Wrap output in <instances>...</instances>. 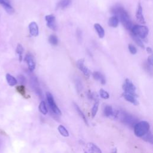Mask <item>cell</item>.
I'll list each match as a JSON object with an SVG mask.
<instances>
[{"instance_id": "6da1fadb", "label": "cell", "mask_w": 153, "mask_h": 153, "mask_svg": "<svg viewBox=\"0 0 153 153\" xmlns=\"http://www.w3.org/2000/svg\"><path fill=\"white\" fill-rule=\"evenodd\" d=\"M111 12L121 22L123 26L127 30H131L133 25L129 15L125 9L120 5H116L111 8Z\"/></svg>"}, {"instance_id": "7a4b0ae2", "label": "cell", "mask_w": 153, "mask_h": 153, "mask_svg": "<svg viewBox=\"0 0 153 153\" xmlns=\"http://www.w3.org/2000/svg\"><path fill=\"white\" fill-rule=\"evenodd\" d=\"M149 123L146 121H140L134 126V134L138 137H142L150 130Z\"/></svg>"}, {"instance_id": "3957f363", "label": "cell", "mask_w": 153, "mask_h": 153, "mask_svg": "<svg viewBox=\"0 0 153 153\" xmlns=\"http://www.w3.org/2000/svg\"><path fill=\"white\" fill-rule=\"evenodd\" d=\"M118 117L124 124L130 127H134L137 121V118L134 116L124 111H118Z\"/></svg>"}, {"instance_id": "277c9868", "label": "cell", "mask_w": 153, "mask_h": 153, "mask_svg": "<svg viewBox=\"0 0 153 153\" xmlns=\"http://www.w3.org/2000/svg\"><path fill=\"white\" fill-rule=\"evenodd\" d=\"M132 34L138 36L139 38L144 39L148 34V28L145 26L134 25L133 26L131 29Z\"/></svg>"}, {"instance_id": "5b68a950", "label": "cell", "mask_w": 153, "mask_h": 153, "mask_svg": "<svg viewBox=\"0 0 153 153\" xmlns=\"http://www.w3.org/2000/svg\"><path fill=\"white\" fill-rule=\"evenodd\" d=\"M46 97H47V100L48 106L51 111L57 115H61L62 114L61 111L56 105L53 95L50 92H47Z\"/></svg>"}, {"instance_id": "8992f818", "label": "cell", "mask_w": 153, "mask_h": 153, "mask_svg": "<svg viewBox=\"0 0 153 153\" xmlns=\"http://www.w3.org/2000/svg\"><path fill=\"white\" fill-rule=\"evenodd\" d=\"M123 89L124 90V93H128L132 94L134 96L138 97L137 94H136V88L134 84L132 82L131 80L128 78H126L123 85Z\"/></svg>"}, {"instance_id": "52a82bcc", "label": "cell", "mask_w": 153, "mask_h": 153, "mask_svg": "<svg viewBox=\"0 0 153 153\" xmlns=\"http://www.w3.org/2000/svg\"><path fill=\"white\" fill-rule=\"evenodd\" d=\"M30 86L33 90V91L40 97H42V91L40 88L39 82L38 81L37 78L35 76H32L30 79Z\"/></svg>"}, {"instance_id": "ba28073f", "label": "cell", "mask_w": 153, "mask_h": 153, "mask_svg": "<svg viewBox=\"0 0 153 153\" xmlns=\"http://www.w3.org/2000/svg\"><path fill=\"white\" fill-rule=\"evenodd\" d=\"M76 66L83 73L84 75L86 78H88L90 77L91 72L90 70L84 65V60L83 59H79L76 62Z\"/></svg>"}, {"instance_id": "9c48e42d", "label": "cell", "mask_w": 153, "mask_h": 153, "mask_svg": "<svg viewBox=\"0 0 153 153\" xmlns=\"http://www.w3.org/2000/svg\"><path fill=\"white\" fill-rule=\"evenodd\" d=\"M45 20L46 21L47 26L53 30H57V25L56 23V19L53 14H48L45 16Z\"/></svg>"}, {"instance_id": "30bf717a", "label": "cell", "mask_w": 153, "mask_h": 153, "mask_svg": "<svg viewBox=\"0 0 153 153\" xmlns=\"http://www.w3.org/2000/svg\"><path fill=\"white\" fill-rule=\"evenodd\" d=\"M103 114L107 117L117 118L118 110H114L111 105H106L103 108Z\"/></svg>"}, {"instance_id": "8fae6325", "label": "cell", "mask_w": 153, "mask_h": 153, "mask_svg": "<svg viewBox=\"0 0 153 153\" xmlns=\"http://www.w3.org/2000/svg\"><path fill=\"white\" fill-rule=\"evenodd\" d=\"M25 60L27 63L29 70L30 72L33 71L36 66V63H35V60L34 57L32 54L29 53L26 56Z\"/></svg>"}, {"instance_id": "7c38bea8", "label": "cell", "mask_w": 153, "mask_h": 153, "mask_svg": "<svg viewBox=\"0 0 153 153\" xmlns=\"http://www.w3.org/2000/svg\"><path fill=\"white\" fill-rule=\"evenodd\" d=\"M0 4L7 13L10 14L14 13V10L11 5L10 0H0Z\"/></svg>"}, {"instance_id": "4fadbf2b", "label": "cell", "mask_w": 153, "mask_h": 153, "mask_svg": "<svg viewBox=\"0 0 153 153\" xmlns=\"http://www.w3.org/2000/svg\"><path fill=\"white\" fill-rule=\"evenodd\" d=\"M85 153H102L100 149L93 143H88L86 146Z\"/></svg>"}, {"instance_id": "5bb4252c", "label": "cell", "mask_w": 153, "mask_h": 153, "mask_svg": "<svg viewBox=\"0 0 153 153\" xmlns=\"http://www.w3.org/2000/svg\"><path fill=\"white\" fill-rule=\"evenodd\" d=\"M136 20L138 22H139L141 24H144L145 23V20L142 13V7L140 5V4H138L137 11L136 13Z\"/></svg>"}, {"instance_id": "9a60e30c", "label": "cell", "mask_w": 153, "mask_h": 153, "mask_svg": "<svg viewBox=\"0 0 153 153\" xmlns=\"http://www.w3.org/2000/svg\"><path fill=\"white\" fill-rule=\"evenodd\" d=\"M29 29L30 34L33 36H37L39 34V29L38 25L36 22H32L29 25Z\"/></svg>"}, {"instance_id": "2e32d148", "label": "cell", "mask_w": 153, "mask_h": 153, "mask_svg": "<svg viewBox=\"0 0 153 153\" xmlns=\"http://www.w3.org/2000/svg\"><path fill=\"white\" fill-rule=\"evenodd\" d=\"M123 96L124 97V98L128 102H130L131 103H132L134 105H137L139 104V102L137 99L136 96H134L132 94H128V93H123Z\"/></svg>"}, {"instance_id": "e0dca14e", "label": "cell", "mask_w": 153, "mask_h": 153, "mask_svg": "<svg viewBox=\"0 0 153 153\" xmlns=\"http://www.w3.org/2000/svg\"><path fill=\"white\" fill-rule=\"evenodd\" d=\"M93 77L94 79L99 81L102 84H105L106 83V79L105 76L99 72L95 71L93 73Z\"/></svg>"}, {"instance_id": "ac0fdd59", "label": "cell", "mask_w": 153, "mask_h": 153, "mask_svg": "<svg viewBox=\"0 0 153 153\" xmlns=\"http://www.w3.org/2000/svg\"><path fill=\"white\" fill-rule=\"evenodd\" d=\"M74 108L76 110V111L77 112V113L78 114V115H79V117L82 118V120L84 121V122L87 124V125H88V121H87V119L84 114V113L82 112V111L80 109V108L78 106V105L75 103H74Z\"/></svg>"}, {"instance_id": "d6986e66", "label": "cell", "mask_w": 153, "mask_h": 153, "mask_svg": "<svg viewBox=\"0 0 153 153\" xmlns=\"http://www.w3.org/2000/svg\"><path fill=\"white\" fill-rule=\"evenodd\" d=\"M94 29L96 30V31L97 32L99 37L100 38H103L105 36V30H104L103 28L102 27V26L99 23H95L94 25Z\"/></svg>"}, {"instance_id": "ffe728a7", "label": "cell", "mask_w": 153, "mask_h": 153, "mask_svg": "<svg viewBox=\"0 0 153 153\" xmlns=\"http://www.w3.org/2000/svg\"><path fill=\"white\" fill-rule=\"evenodd\" d=\"M118 24H119V20L115 16L110 17L108 20V25L111 27H116L118 26Z\"/></svg>"}, {"instance_id": "44dd1931", "label": "cell", "mask_w": 153, "mask_h": 153, "mask_svg": "<svg viewBox=\"0 0 153 153\" xmlns=\"http://www.w3.org/2000/svg\"><path fill=\"white\" fill-rule=\"evenodd\" d=\"M72 0H60L57 3V7L64 9L71 4Z\"/></svg>"}, {"instance_id": "7402d4cb", "label": "cell", "mask_w": 153, "mask_h": 153, "mask_svg": "<svg viewBox=\"0 0 153 153\" xmlns=\"http://www.w3.org/2000/svg\"><path fill=\"white\" fill-rule=\"evenodd\" d=\"M6 79H7V81L8 84L10 86H14V85H16V84L17 83V79L13 76L10 75V74H7Z\"/></svg>"}, {"instance_id": "603a6c76", "label": "cell", "mask_w": 153, "mask_h": 153, "mask_svg": "<svg viewBox=\"0 0 153 153\" xmlns=\"http://www.w3.org/2000/svg\"><path fill=\"white\" fill-rule=\"evenodd\" d=\"M38 109L39 112L43 115H46L48 113V109L46 106V103L44 100H42L38 106Z\"/></svg>"}, {"instance_id": "cb8c5ba5", "label": "cell", "mask_w": 153, "mask_h": 153, "mask_svg": "<svg viewBox=\"0 0 153 153\" xmlns=\"http://www.w3.org/2000/svg\"><path fill=\"white\" fill-rule=\"evenodd\" d=\"M57 130L59 131V132L60 133V134L64 136V137H68L69 135V131H68V130L62 125H59L58 126V128H57Z\"/></svg>"}, {"instance_id": "d4e9b609", "label": "cell", "mask_w": 153, "mask_h": 153, "mask_svg": "<svg viewBox=\"0 0 153 153\" xmlns=\"http://www.w3.org/2000/svg\"><path fill=\"white\" fill-rule=\"evenodd\" d=\"M23 48L22 45L20 44H19L17 46L16 48V53L19 54V59L20 62L22 60V56H23Z\"/></svg>"}, {"instance_id": "484cf974", "label": "cell", "mask_w": 153, "mask_h": 153, "mask_svg": "<svg viewBox=\"0 0 153 153\" xmlns=\"http://www.w3.org/2000/svg\"><path fill=\"white\" fill-rule=\"evenodd\" d=\"M99 101L98 100H95V102L94 103V105L92 107L91 109V115L92 117H94L96 114L97 112L98 111V109H99Z\"/></svg>"}, {"instance_id": "4316f807", "label": "cell", "mask_w": 153, "mask_h": 153, "mask_svg": "<svg viewBox=\"0 0 153 153\" xmlns=\"http://www.w3.org/2000/svg\"><path fill=\"white\" fill-rule=\"evenodd\" d=\"M142 138L143 140H145L146 142H149L151 144L152 143V136L150 131L148 133H146L145 135H144L143 137H142Z\"/></svg>"}, {"instance_id": "83f0119b", "label": "cell", "mask_w": 153, "mask_h": 153, "mask_svg": "<svg viewBox=\"0 0 153 153\" xmlns=\"http://www.w3.org/2000/svg\"><path fill=\"white\" fill-rule=\"evenodd\" d=\"M131 37L137 45H139L140 47H141L142 48H144V45H143L142 41L140 40V38H139L138 36H137L133 34H131Z\"/></svg>"}, {"instance_id": "f1b7e54d", "label": "cell", "mask_w": 153, "mask_h": 153, "mask_svg": "<svg viewBox=\"0 0 153 153\" xmlns=\"http://www.w3.org/2000/svg\"><path fill=\"white\" fill-rule=\"evenodd\" d=\"M48 41L53 45H56L58 44V39L55 35H51L48 38Z\"/></svg>"}, {"instance_id": "f546056e", "label": "cell", "mask_w": 153, "mask_h": 153, "mask_svg": "<svg viewBox=\"0 0 153 153\" xmlns=\"http://www.w3.org/2000/svg\"><path fill=\"white\" fill-rule=\"evenodd\" d=\"M99 94L100 96V97L104 99H108L109 97V93L104 90L103 89L101 88L100 90H99Z\"/></svg>"}, {"instance_id": "4dcf8cb0", "label": "cell", "mask_w": 153, "mask_h": 153, "mask_svg": "<svg viewBox=\"0 0 153 153\" xmlns=\"http://www.w3.org/2000/svg\"><path fill=\"white\" fill-rule=\"evenodd\" d=\"M75 86L76 90L78 93H79L82 89V85L81 80L79 79H75Z\"/></svg>"}, {"instance_id": "1f68e13d", "label": "cell", "mask_w": 153, "mask_h": 153, "mask_svg": "<svg viewBox=\"0 0 153 153\" xmlns=\"http://www.w3.org/2000/svg\"><path fill=\"white\" fill-rule=\"evenodd\" d=\"M17 91L22 94L23 96H25L26 95V91H25V87L23 85H20L17 87Z\"/></svg>"}, {"instance_id": "d6a6232c", "label": "cell", "mask_w": 153, "mask_h": 153, "mask_svg": "<svg viewBox=\"0 0 153 153\" xmlns=\"http://www.w3.org/2000/svg\"><path fill=\"white\" fill-rule=\"evenodd\" d=\"M17 79V81H18L20 84H21V85H23L26 82V78L22 75H19L17 76V79Z\"/></svg>"}, {"instance_id": "836d02e7", "label": "cell", "mask_w": 153, "mask_h": 153, "mask_svg": "<svg viewBox=\"0 0 153 153\" xmlns=\"http://www.w3.org/2000/svg\"><path fill=\"white\" fill-rule=\"evenodd\" d=\"M128 48L129 51L132 54H135L137 53V49L132 44H128Z\"/></svg>"}, {"instance_id": "e575fe53", "label": "cell", "mask_w": 153, "mask_h": 153, "mask_svg": "<svg viewBox=\"0 0 153 153\" xmlns=\"http://www.w3.org/2000/svg\"><path fill=\"white\" fill-rule=\"evenodd\" d=\"M76 36H77V38H78V41H81L82 39V32L79 29H78L76 30Z\"/></svg>"}, {"instance_id": "d590c367", "label": "cell", "mask_w": 153, "mask_h": 153, "mask_svg": "<svg viewBox=\"0 0 153 153\" xmlns=\"http://www.w3.org/2000/svg\"><path fill=\"white\" fill-rule=\"evenodd\" d=\"M148 64L149 65V66H152L153 64V57L151 55L148 57Z\"/></svg>"}, {"instance_id": "8d00e7d4", "label": "cell", "mask_w": 153, "mask_h": 153, "mask_svg": "<svg viewBox=\"0 0 153 153\" xmlns=\"http://www.w3.org/2000/svg\"><path fill=\"white\" fill-rule=\"evenodd\" d=\"M146 51L148 54H151L152 52V48H150V47H147L146 48Z\"/></svg>"}, {"instance_id": "74e56055", "label": "cell", "mask_w": 153, "mask_h": 153, "mask_svg": "<svg viewBox=\"0 0 153 153\" xmlns=\"http://www.w3.org/2000/svg\"><path fill=\"white\" fill-rule=\"evenodd\" d=\"M113 152H112V153H117V149H113Z\"/></svg>"}]
</instances>
